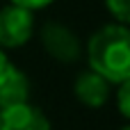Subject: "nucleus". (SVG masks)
I'll return each mask as SVG.
<instances>
[{
    "label": "nucleus",
    "instance_id": "nucleus-7",
    "mask_svg": "<svg viewBox=\"0 0 130 130\" xmlns=\"http://www.w3.org/2000/svg\"><path fill=\"white\" fill-rule=\"evenodd\" d=\"M105 7L119 23L126 25L130 21V0H105Z\"/></svg>",
    "mask_w": 130,
    "mask_h": 130
},
{
    "label": "nucleus",
    "instance_id": "nucleus-2",
    "mask_svg": "<svg viewBox=\"0 0 130 130\" xmlns=\"http://www.w3.org/2000/svg\"><path fill=\"white\" fill-rule=\"evenodd\" d=\"M41 43H43L46 53L62 64H73L82 55V43H80L78 34L57 21H48L41 27Z\"/></svg>",
    "mask_w": 130,
    "mask_h": 130
},
{
    "label": "nucleus",
    "instance_id": "nucleus-9",
    "mask_svg": "<svg viewBox=\"0 0 130 130\" xmlns=\"http://www.w3.org/2000/svg\"><path fill=\"white\" fill-rule=\"evenodd\" d=\"M11 5H18V7H25V9H30V11H37V9H43V7H48L50 2H55V0H9Z\"/></svg>",
    "mask_w": 130,
    "mask_h": 130
},
{
    "label": "nucleus",
    "instance_id": "nucleus-4",
    "mask_svg": "<svg viewBox=\"0 0 130 130\" xmlns=\"http://www.w3.org/2000/svg\"><path fill=\"white\" fill-rule=\"evenodd\" d=\"M0 130H50V121L37 105L21 103L0 110Z\"/></svg>",
    "mask_w": 130,
    "mask_h": 130
},
{
    "label": "nucleus",
    "instance_id": "nucleus-11",
    "mask_svg": "<svg viewBox=\"0 0 130 130\" xmlns=\"http://www.w3.org/2000/svg\"><path fill=\"white\" fill-rule=\"evenodd\" d=\"M121 130H130V128H128V126H123V128H121Z\"/></svg>",
    "mask_w": 130,
    "mask_h": 130
},
{
    "label": "nucleus",
    "instance_id": "nucleus-10",
    "mask_svg": "<svg viewBox=\"0 0 130 130\" xmlns=\"http://www.w3.org/2000/svg\"><path fill=\"white\" fill-rule=\"evenodd\" d=\"M7 64H9V59H7L5 53L0 50V80H2V73H5V69H7Z\"/></svg>",
    "mask_w": 130,
    "mask_h": 130
},
{
    "label": "nucleus",
    "instance_id": "nucleus-8",
    "mask_svg": "<svg viewBox=\"0 0 130 130\" xmlns=\"http://www.w3.org/2000/svg\"><path fill=\"white\" fill-rule=\"evenodd\" d=\"M117 101H119V112H121V117L128 119V117H130V80L119 82Z\"/></svg>",
    "mask_w": 130,
    "mask_h": 130
},
{
    "label": "nucleus",
    "instance_id": "nucleus-1",
    "mask_svg": "<svg viewBox=\"0 0 130 130\" xmlns=\"http://www.w3.org/2000/svg\"><path fill=\"white\" fill-rule=\"evenodd\" d=\"M89 69L110 85L130 80V32L123 23L105 25L87 41Z\"/></svg>",
    "mask_w": 130,
    "mask_h": 130
},
{
    "label": "nucleus",
    "instance_id": "nucleus-5",
    "mask_svg": "<svg viewBox=\"0 0 130 130\" xmlns=\"http://www.w3.org/2000/svg\"><path fill=\"white\" fill-rule=\"evenodd\" d=\"M73 94L87 107H103L110 98V82L103 75H98L96 71L89 69V71H82L75 78Z\"/></svg>",
    "mask_w": 130,
    "mask_h": 130
},
{
    "label": "nucleus",
    "instance_id": "nucleus-6",
    "mask_svg": "<svg viewBox=\"0 0 130 130\" xmlns=\"http://www.w3.org/2000/svg\"><path fill=\"white\" fill-rule=\"evenodd\" d=\"M27 98H30L27 75L21 69H16L14 64H7V69L2 73V80H0V110L27 103Z\"/></svg>",
    "mask_w": 130,
    "mask_h": 130
},
{
    "label": "nucleus",
    "instance_id": "nucleus-3",
    "mask_svg": "<svg viewBox=\"0 0 130 130\" xmlns=\"http://www.w3.org/2000/svg\"><path fill=\"white\" fill-rule=\"evenodd\" d=\"M34 34V11L7 5L0 11V46L5 48H18L25 46Z\"/></svg>",
    "mask_w": 130,
    "mask_h": 130
}]
</instances>
